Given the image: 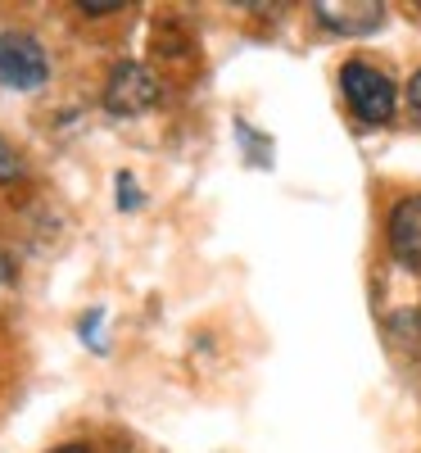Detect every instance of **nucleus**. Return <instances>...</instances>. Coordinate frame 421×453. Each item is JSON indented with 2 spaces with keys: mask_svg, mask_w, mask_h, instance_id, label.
Masks as SVG:
<instances>
[{
  "mask_svg": "<svg viewBox=\"0 0 421 453\" xmlns=\"http://www.w3.org/2000/svg\"><path fill=\"white\" fill-rule=\"evenodd\" d=\"M340 87L344 100L363 123H390L394 119V82L371 64H344L340 68Z\"/></svg>",
  "mask_w": 421,
  "mask_h": 453,
  "instance_id": "obj_1",
  "label": "nucleus"
},
{
  "mask_svg": "<svg viewBox=\"0 0 421 453\" xmlns=\"http://www.w3.org/2000/svg\"><path fill=\"white\" fill-rule=\"evenodd\" d=\"M155 100H159V82H155V73H149L145 64H119L109 73V87H104L109 113L136 119V113L155 109Z\"/></svg>",
  "mask_w": 421,
  "mask_h": 453,
  "instance_id": "obj_2",
  "label": "nucleus"
},
{
  "mask_svg": "<svg viewBox=\"0 0 421 453\" xmlns=\"http://www.w3.org/2000/svg\"><path fill=\"white\" fill-rule=\"evenodd\" d=\"M46 50L32 36H0V87L10 91H36L46 82Z\"/></svg>",
  "mask_w": 421,
  "mask_h": 453,
  "instance_id": "obj_3",
  "label": "nucleus"
},
{
  "mask_svg": "<svg viewBox=\"0 0 421 453\" xmlns=\"http://www.w3.org/2000/svg\"><path fill=\"white\" fill-rule=\"evenodd\" d=\"M313 14L344 36H363L386 23V5L380 0H349V5L344 0H322V5H313Z\"/></svg>",
  "mask_w": 421,
  "mask_h": 453,
  "instance_id": "obj_4",
  "label": "nucleus"
},
{
  "mask_svg": "<svg viewBox=\"0 0 421 453\" xmlns=\"http://www.w3.org/2000/svg\"><path fill=\"white\" fill-rule=\"evenodd\" d=\"M390 250H394V258L403 263V268L421 273V196L394 204V213H390Z\"/></svg>",
  "mask_w": 421,
  "mask_h": 453,
  "instance_id": "obj_5",
  "label": "nucleus"
},
{
  "mask_svg": "<svg viewBox=\"0 0 421 453\" xmlns=\"http://www.w3.org/2000/svg\"><path fill=\"white\" fill-rule=\"evenodd\" d=\"M23 173V159H19V150L5 141V136H0V181H14Z\"/></svg>",
  "mask_w": 421,
  "mask_h": 453,
  "instance_id": "obj_6",
  "label": "nucleus"
},
{
  "mask_svg": "<svg viewBox=\"0 0 421 453\" xmlns=\"http://www.w3.org/2000/svg\"><path fill=\"white\" fill-rule=\"evenodd\" d=\"M82 10L87 14H113V10H123V0H82Z\"/></svg>",
  "mask_w": 421,
  "mask_h": 453,
  "instance_id": "obj_7",
  "label": "nucleus"
},
{
  "mask_svg": "<svg viewBox=\"0 0 421 453\" xmlns=\"http://www.w3.org/2000/svg\"><path fill=\"white\" fill-rule=\"evenodd\" d=\"M408 100H412V109L421 113V68L412 73V82H408Z\"/></svg>",
  "mask_w": 421,
  "mask_h": 453,
  "instance_id": "obj_8",
  "label": "nucleus"
},
{
  "mask_svg": "<svg viewBox=\"0 0 421 453\" xmlns=\"http://www.w3.org/2000/svg\"><path fill=\"white\" fill-rule=\"evenodd\" d=\"M10 277V263H5V254H0V281H5Z\"/></svg>",
  "mask_w": 421,
  "mask_h": 453,
  "instance_id": "obj_9",
  "label": "nucleus"
},
{
  "mask_svg": "<svg viewBox=\"0 0 421 453\" xmlns=\"http://www.w3.org/2000/svg\"><path fill=\"white\" fill-rule=\"evenodd\" d=\"M59 453H82V449H78V444H68V449H59Z\"/></svg>",
  "mask_w": 421,
  "mask_h": 453,
  "instance_id": "obj_10",
  "label": "nucleus"
}]
</instances>
